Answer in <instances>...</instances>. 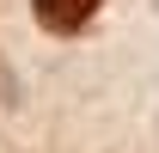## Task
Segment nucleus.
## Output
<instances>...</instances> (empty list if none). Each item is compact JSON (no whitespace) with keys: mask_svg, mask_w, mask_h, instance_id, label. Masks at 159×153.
I'll list each match as a JSON object with an SVG mask.
<instances>
[{"mask_svg":"<svg viewBox=\"0 0 159 153\" xmlns=\"http://www.w3.org/2000/svg\"><path fill=\"white\" fill-rule=\"evenodd\" d=\"M12 92H19V80L6 74V61H0V104H6V98H12Z\"/></svg>","mask_w":159,"mask_h":153,"instance_id":"nucleus-2","label":"nucleus"},{"mask_svg":"<svg viewBox=\"0 0 159 153\" xmlns=\"http://www.w3.org/2000/svg\"><path fill=\"white\" fill-rule=\"evenodd\" d=\"M31 6H37V25L55 31V37H74L80 25H92V12H98V0H31Z\"/></svg>","mask_w":159,"mask_h":153,"instance_id":"nucleus-1","label":"nucleus"}]
</instances>
